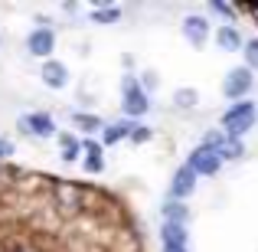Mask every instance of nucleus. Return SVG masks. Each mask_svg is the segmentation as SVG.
I'll return each mask as SVG.
<instances>
[{
  "label": "nucleus",
  "instance_id": "12",
  "mask_svg": "<svg viewBox=\"0 0 258 252\" xmlns=\"http://www.w3.org/2000/svg\"><path fill=\"white\" fill-rule=\"evenodd\" d=\"M56 141H59V154H62L66 164H72V161L82 158V138H76L72 131H59Z\"/></svg>",
  "mask_w": 258,
  "mask_h": 252
},
{
  "label": "nucleus",
  "instance_id": "19",
  "mask_svg": "<svg viewBox=\"0 0 258 252\" xmlns=\"http://www.w3.org/2000/svg\"><path fill=\"white\" fill-rule=\"evenodd\" d=\"M173 105L176 108H196V105H200V92H196V88H176V92H173Z\"/></svg>",
  "mask_w": 258,
  "mask_h": 252
},
{
  "label": "nucleus",
  "instance_id": "6",
  "mask_svg": "<svg viewBox=\"0 0 258 252\" xmlns=\"http://www.w3.org/2000/svg\"><path fill=\"white\" fill-rule=\"evenodd\" d=\"M180 30H183V36H186V43L193 46V49H203L206 39H209V20L200 17V13H186Z\"/></svg>",
  "mask_w": 258,
  "mask_h": 252
},
{
  "label": "nucleus",
  "instance_id": "28",
  "mask_svg": "<svg viewBox=\"0 0 258 252\" xmlns=\"http://www.w3.org/2000/svg\"><path fill=\"white\" fill-rule=\"evenodd\" d=\"M164 252H189V246H164Z\"/></svg>",
  "mask_w": 258,
  "mask_h": 252
},
{
  "label": "nucleus",
  "instance_id": "4",
  "mask_svg": "<svg viewBox=\"0 0 258 252\" xmlns=\"http://www.w3.org/2000/svg\"><path fill=\"white\" fill-rule=\"evenodd\" d=\"M252 85H255V72L245 69V66H235V69H229L226 79H222V95L235 105V102H245V95L252 92Z\"/></svg>",
  "mask_w": 258,
  "mask_h": 252
},
{
  "label": "nucleus",
  "instance_id": "25",
  "mask_svg": "<svg viewBox=\"0 0 258 252\" xmlns=\"http://www.w3.org/2000/svg\"><path fill=\"white\" fill-rule=\"evenodd\" d=\"M101 141H95V138H82V154L85 158H95V154H101Z\"/></svg>",
  "mask_w": 258,
  "mask_h": 252
},
{
  "label": "nucleus",
  "instance_id": "3",
  "mask_svg": "<svg viewBox=\"0 0 258 252\" xmlns=\"http://www.w3.org/2000/svg\"><path fill=\"white\" fill-rule=\"evenodd\" d=\"M52 200H56V207H59L62 216H76V213L85 210V190L79 187V183L59 180L56 187H52Z\"/></svg>",
  "mask_w": 258,
  "mask_h": 252
},
{
  "label": "nucleus",
  "instance_id": "21",
  "mask_svg": "<svg viewBox=\"0 0 258 252\" xmlns=\"http://www.w3.org/2000/svg\"><path fill=\"white\" fill-rule=\"evenodd\" d=\"M222 144H226V134H222V128H219V131H206V134H203V141H200V147H209V151H216V154H219Z\"/></svg>",
  "mask_w": 258,
  "mask_h": 252
},
{
  "label": "nucleus",
  "instance_id": "5",
  "mask_svg": "<svg viewBox=\"0 0 258 252\" xmlns=\"http://www.w3.org/2000/svg\"><path fill=\"white\" fill-rule=\"evenodd\" d=\"M17 128H20V134H26V138H56L59 134L49 112H26V115H20Z\"/></svg>",
  "mask_w": 258,
  "mask_h": 252
},
{
  "label": "nucleus",
  "instance_id": "17",
  "mask_svg": "<svg viewBox=\"0 0 258 252\" xmlns=\"http://www.w3.org/2000/svg\"><path fill=\"white\" fill-rule=\"evenodd\" d=\"M124 17V10H121V7H111V4H101V7H95L92 10V23H98V26H114L118 23V20Z\"/></svg>",
  "mask_w": 258,
  "mask_h": 252
},
{
  "label": "nucleus",
  "instance_id": "13",
  "mask_svg": "<svg viewBox=\"0 0 258 252\" xmlns=\"http://www.w3.org/2000/svg\"><path fill=\"white\" fill-rule=\"evenodd\" d=\"M160 242L164 246H189V229L183 223H160Z\"/></svg>",
  "mask_w": 258,
  "mask_h": 252
},
{
  "label": "nucleus",
  "instance_id": "9",
  "mask_svg": "<svg viewBox=\"0 0 258 252\" xmlns=\"http://www.w3.org/2000/svg\"><path fill=\"white\" fill-rule=\"evenodd\" d=\"M193 190H196L193 167L180 164V167L173 170V177H170V200H186V196H193Z\"/></svg>",
  "mask_w": 258,
  "mask_h": 252
},
{
  "label": "nucleus",
  "instance_id": "24",
  "mask_svg": "<svg viewBox=\"0 0 258 252\" xmlns=\"http://www.w3.org/2000/svg\"><path fill=\"white\" fill-rule=\"evenodd\" d=\"M82 167L88 170V174H101V170H105V158H101V154H95V158H82Z\"/></svg>",
  "mask_w": 258,
  "mask_h": 252
},
{
  "label": "nucleus",
  "instance_id": "2",
  "mask_svg": "<svg viewBox=\"0 0 258 252\" xmlns=\"http://www.w3.org/2000/svg\"><path fill=\"white\" fill-rule=\"evenodd\" d=\"M121 112L127 115V118H144L147 112H151V95L141 88V79L131 76L127 72L124 79H121Z\"/></svg>",
  "mask_w": 258,
  "mask_h": 252
},
{
  "label": "nucleus",
  "instance_id": "8",
  "mask_svg": "<svg viewBox=\"0 0 258 252\" xmlns=\"http://www.w3.org/2000/svg\"><path fill=\"white\" fill-rule=\"evenodd\" d=\"M186 164L193 167L196 177H200V174H203V177H216V174L222 170V158H219L216 151H209V147H196V151L189 154Z\"/></svg>",
  "mask_w": 258,
  "mask_h": 252
},
{
  "label": "nucleus",
  "instance_id": "15",
  "mask_svg": "<svg viewBox=\"0 0 258 252\" xmlns=\"http://www.w3.org/2000/svg\"><path fill=\"white\" fill-rule=\"evenodd\" d=\"M160 216H164V223H183V226H186L189 223V207L183 200H170V196H167V200L160 203Z\"/></svg>",
  "mask_w": 258,
  "mask_h": 252
},
{
  "label": "nucleus",
  "instance_id": "10",
  "mask_svg": "<svg viewBox=\"0 0 258 252\" xmlns=\"http://www.w3.org/2000/svg\"><path fill=\"white\" fill-rule=\"evenodd\" d=\"M39 79L49 88H66L69 85V69H66V63H59V59H46L43 69H39Z\"/></svg>",
  "mask_w": 258,
  "mask_h": 252
},
{
  "label": "nucleus",
  "instance_id": "16",
  "mask_svg": "<svg viewBox=\"0 0 258 252\" xmlns=\"http://www.w3.org/2000/svg\"><path fill=\"white\" fill-rule=\"evenodd\" d=\"M72 125H76V131H82L85 138L105 131V121H101L98 115H92V112H76V115H72Z\"/></svg>",
  "mask_w": 258,
  "mask_h": 252
},
{
  "label": "nucleus",
  "instance_id": "29",
  "mask_svg": "<svg viewBox=\"0 0 258 252\" xmlns=\"http://www.w3.org/2000/svg\"><path fill=\"white\" fill-rule=\"evenodd\" d=\"M0 43H4V39H0Z\"/></svg>",
  "mask_w": 258,
  "mask_h": 252
},
{
  "label": "nucleus",
  "instance_id": "20",
  "mask_svg": "<svg viewBox=\"0 0 258 252\" xmlns=\"http://www.w3.org/2000/svg\"><path fill=\"white\" fill-rule=\"evenodd\" d=\"M242 56H245V69H255L258 72V39H245Z\"/></svg>",
  "mask_w": 258,
  "mask_h": 252
},
{
  "label": "nucleus",
  "instance_id": "27",
  "mask_svg": "<svg viewBox=\"0 0 258 252\" xmlns=\"http://www.w3.org/2000/svg\"><path fill=\"white\" fill-rule=\"evenodd\" d=\"M13 151H17V147H13V141L0 138V161H10V158H13Z\"/></svg>",
  "mask_w": 258,
  "mask_h": 252
},
{
  "label": "nucleus",
  "instance_id": "11",
  "mask_svg": "<svg viewBox=\"0 0 258 252\" xmlns=\"http://www.w3.org/2000/svg\"><path fill=\"white\" fill-rule=\"evenodd\" d=\"M134 128H138V121H134V118H124V121H114V125H105V131H101V144H118V141L131 138Z\"/></svg>",
  "mask_w": 258,
  "mask_h": 252
},
{
  "label": "nucleus",
  "instance_id": "14",
  "mask_svg": "<svg viewBox=\"0 0 258 252\" xmlns=\"http://www.w3.org/2000/svg\"><path fill=\"white\" fill-rule=\"evenodd\" d=\"M216 46L219 49H226V53H242V46H245V39H242V33L235 30V26H219L216 30Z\"/></svg>",
  "mask_w": 258,
  "mask_h": 252
},
{
  "label": "nucleus",
  "instance_id": "26",
  "mask_svg": "<svg viewBox=\"0 0 258 252\" xmlns=\"http://www.w3.org/2000/svg\"><path fill=\"white\" fill-rule=\"evenodd\" d=\"M131 141H134V144H144V141H151V128L138 125V128L131 131Z\"/></svg>",
  "mask_w": 258,
  "mask_h": 252
},
{
  "label": "nucleus",
  "instance_id": "1",
  "mask_svg": "<svg viewBox=\"0 0 258 252\" xmlns=\"http://www.w3.org/2000/svg\"><path fill=\"white\" fill-rule=\"evenodd\" d=\"M255 125H258V108H255V102H248V98L229 105L219 118V128H222L226 138H242V134H248Z\"/></svg>",
  "mask_w": 258,
  "mask_h": 252
},
{
  "label": "nucleus",
  "instance_id": "22",
  "mask_svg": "<svg viewBox=\"0 0 258 252\" xmlns=\"http://www.w3.org/2000/svg\"><path fill=\"white\" fill-rule=\"evenodd\" d=\"M157 85H160V76H157V72H151V69H144V72H141V88H144L147 95H154V92H157Z\"/></svg>",
  "mask_w": 258,
  "mask_h": 252
},
{
  "label": "nucleus",
  "instance_id": "23",
  "mask_svg": "<svg viewBox=\"0 0 258 252\" xmlns=\"http://www.w3.org/2000/svg\"><path fill=\"white\" fill-rule=\"evenodd\" d=\"M209 10L219 13L222 20H232V17H235V7H232V4H222V0H213V4H209Z\"/></svg>",
  "mask_w": 258,
  "mask_h": 252
},
{
  "label": "nucleus",
  "instance_id": "18",
  "mask_svg": "<svg viewBox=\"0 0 258 252\" xmlns=\"http://www.w3.org/2000/svg\"><path fill=\"white\" fill-rule=\"evenodd\" d=\"M219 158H222V164H226V161H242L245 158V141L242 138H226V144L219 147Z\"/></svg>",
  "mask_w": 258,
  "mask_h": 252
},
{
  "label": "nucleus",
  "instance_id": "7",
  "mask_svg": "<svg viewBox=\"0 0 258 252\" xmlns=\"http://www.w3.org/2000/svg\"><path fill=\"white\" fill-rule=\"evenodd\" d=\"M52 49H56V30H43V26H36V30L26 36V53L36 59H49Z\"/></svg>",
  "mask_w": 258,
  "mask_h": 252
}]
</instances>
